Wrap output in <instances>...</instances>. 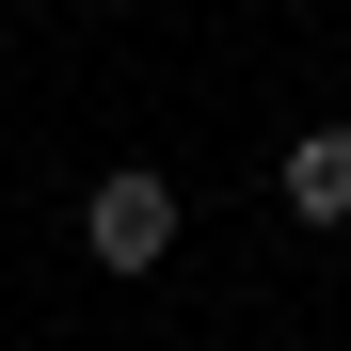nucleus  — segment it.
<instances>
[{
  "label": "nucleus",
  "instance_id": "obj_1",
  "mask_svg": "<svg viewBox=\"0 0 351 351\" xmlns=\"http://www.w3.org/2000/svg\"><path fill=\"white\" fill-rule=\"evenodd\" d=\"M80 256H96V271H160V256H176V176H160V160H112L96 192H80Z\"/></svg>",
  "mask_w": 351,
  "mask_h": 351
},
{
  "label": "nucleus",
  "instance_id": "obj_2",
  "mask_svg": "<svg viewBox=\"0 0 351 351\" xmlns=\"http://www.w3.org/2000/svg\"><path fill=\"white\" fill-rule=\"evenodd\" d=\"M271 192H287V223H351V128H287Z\"/></svg>",
  "mask_w": 351,
  "mask_h": 351
}]
</instances>
